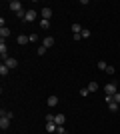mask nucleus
<instances>
[{"label": "nucleus", "instance_id": "obj_1", "mask_svg": "<svg viewBox=\"0 0 120 134\" xmlns=\"http://www.w3.org/2000/svg\"><path fill=\"white\" fill-rule=\"evenodd\" d=\"M118 90H116V84L114 82H110V84H106L104 86V94H108V96H114Z\"/></svg>", "mask_w": 120, "mask_h": 134}, {"label": "nucleus", "instance_id": "obj_2", "mask_svg": "<svg viewBox=\"0 0 120 134\" xmlns=\"http://www.w3.org/2000/svg\"><path fill=\"white\" fill-rule=\"evenodd\" d=\"M34 20H36V10H26L24 22H34Z\"/></svg>", "mask_w": 120, "mask_h": 134}, {"label": "nucleus", "instance_id": "obj_3", "mask_svg": "<svg viewBox=\"0 0 120 134\" xmlns=\"http://www.w3.org/2000/svg\"><path fill=\"white\" fill-rule=\"evenodd\" d=\"M8 8H10V10H14V12H20V10H22V4H20L18 0H12L10 4H8Z\"/></svg>", "mask_w": 120, "mask_h": 134}, {"label": "nucleus", "instance_id": "obj_4", "mask_svg": "<svg viewBox=\"0 0 120 134\" xmlns=\"http://www.w3.org/2000/svg\"><path fill=\"white\" fill-rule=\"evenodd\" d=\"M0 56H2V62L8 58V48H6V44H4V40L0 42Z\"/></svg>", "mask_w": 120, "mask_h": 134}, {"label": "nucleus", "instance_id": "obj_5", "mask_svg": "<svg viewBox=\"0 0 120 134\" xmlns=\"http://www.w3.org/2000/svg\"><path fill=\"white\" fill-rule=\"evenodd\" d=\"M40 14H42V18H44V20H50V16H52V8L44 6V8L40 10Z\"/></svg>", "mask_w": 120, "mask_h": 134}, {"label": "nucleus", "instance_id": "obj_6", "mask_svg": "<svg viewBox=\"0 0 120 134\" xmlns=\"http://www.w3.org/2000/svg\"><path fill=\"white\" fill-rule=\"evenodd\" d=\"M4 64L12 70V68H16V66H18V60H16V58H10V56H8V58L4 60Z\"/></svg>", "mask_w": 120, "mask_h": 134}, {"label": "nucleus", "instance_id": "obj_7", "mask_svg": "<svg viewBox=\"0 0 120 134\" xmlns=\"http://www.w3.org/2000/svg\"><path fill=\"white\" fill-rule=\"evenodd\" d=\"M64 120H66L64 114H56V116H54V124H56V126H64Z\"/></svg>", "mask_w": 120, "mask_h": 134}, {"label": "nucleus", "instance_id": "obj_8", "mask_svg": "<svg viewBox=\"0 0 120 134\" xmlns=\"http://www.w3.org/2000/svg\"><path fill=\"white\" fill-rule=\"evenodd\" d=\"M42 46H44V48H50V46H54V38H52V36H46V38L42 40Z\"/></svg>", "mask_w": 120, "mask_h": 134}, {"label": "nucleus", "instance_id": "obj_9", "mask_svg": "<svg viewBox=\"0 0 120 134\" xmlns=\"http://www.w3.org/2000/svg\"><path fill=\"white\" fill-rule=\"evenodd\" d=\"M10 36V28H6V26H2L0 28V40H4V38H8Z\"/></svg>", "mask_w": 120, "mask_h": 134}, {"label": "nucleus", "instance_id": "obj_10", "mask_svg": "<svg viewBox=\"0 0 120 134\" xmlns=\"http://www.w3.org/2000/svg\"><path fill=\"white\" fill-rule=\"evenodd\" d=\"M8 126H10V118L2 116V118H0V128H2V130H6Z\"/></svg>", "mask_w": 120, "mask_h": 134}, {"label": "nucleus", "instance_id": "obj_11", "mask_svg": "<svg viewBox=\"0 0 120 134\" xmlns=\"http://www.w3.org/2000/svg\"><path fill=\"white\" fill-rule=\"evenodd\" d=\"M46 104H48V106H56V104H58V96H54V94H52V96H48V100H46Z\"/></svg>", "mask_w": 120, "mask_h": 134}, {"label": "nucleus", "instance_id": "obj_12", "mask_svg": "<svg viewBox=\"0 0 120 134\" xmlns=\"http://www.w3.org/2000/svg\"><path fill=\"white\" fill-rule=\"evenodd\" d=\"M16 42L20 46H24V44H28V42H30V38H28V36H24V34H20V36L16 38Z\"/></svg>", "mask_w": 120, "mask_h": 134}, {"label": "nucleus", "instance_id": "obj_13", "mask_svg": "<svg viewBox=\"0 0 120 134\" xmlns=\"http://www.w3.org/2000/svg\"><path fill=\"white\" fill-rule=\"evenodd\" d=\"M56 128H58V126H56V124H54V122H46V132L54 134V132H56Z\"/></svg>", "mask_w": 120, "mask_h": 134}, {"label": "nucleus", "instance_id": "obj_14", "mask_svg": "<svg viewBox=\"0 0 120 134\" xmlns=\"http://www.w3.org/2000/svg\"><path fill=\"white\" fill-rule=\"evenodd\" d=\"M8 72H10V68L6 66L4 62H2V64H0V76H6V74H8Z\"/></svg>", "mask_w": 120, "mask_h": 134}, {"label": "nucleus", "instance_id": "obj_15", "mask_svg": "<svg viewBox=\"0 0 120 134\" xmlns=\"http://www.w3.org/2000/svg\"><path fill=\"white\" fill-rule=\"evenodd\" d=\"M86 88L90 90V92H96V90H98V88H100V86H98V82H94V80H92V82H90V84H88V86H86Z\"/></svg>", "mask_w": 120, "mask_h": 134}, {"label": "nucleus", "instance_id": "obj_16", "mask_svg": "<svg viewBox=\"0 0 120 134\" xmlns=\"http://www.w3.org/2000/svg\"><path fill=\"white\" fill-rule=\"evenodd\" d=\"M80 32H82V26H80L78 22H74L72 24V34H80Z\"/></svg>", "mask_w": 120, "mask_h": 134}, {"label": "nucleus", "instance_id": "obj_17", "mask_svg": "<svg viewBox=\"0 0 120 134\" xmlns=\"http://www.w3.org/2000/svg\"><path fill=\"white\" fill-rule=\"evenodd\" d=\"M40 28L48 30V28H50V20H44V18H42V20H40Z\"/></svg>", "mask_w": 120, "mask_h": 134}, {"label": "nucleus", "instance_id": "obj_18", "mask_svg": "<svg viewBox=\"0 0 120 134\" xmlns=\"http://www.w3.org/2000/svg\"><path fill=\"white\" fill-rule=\"evenodd\" d=\"M80 36H82V38H88V36H90V30H88V28H82Z\"/></svg>", "mask_w": 120, "mask_h": 134}, {"label": "nucleus", "instance_id": "obj_19", "mask_svg": "<svg viewBox=\"0 0 120 134\" xmlns=\"http://www.w3.org/2000/svg\"><path fill=\"white\" fill-rule=\"evenodd\" d=\"M108 108H110V112H116V110H118V104H116V102H110Z\"/></svg>", "mask_w": 120, "mask_h": 134}, {"label": "nucleus", "instance_id": "obj_20", "mask_svg": "<svg viewBox=\"0 0 120 134\" xmlns=\"http://www.w3.org/2000/svg\"><path fill=\"white\" fill-rule=\"evenodd\" d=\"M98 68H100V70H106V68H108V64H106L104 60H100V62H98Z\"/></svg>", "mask_w": 120, "mask_h": 134}, {"label": "nucleus", "instance_id": "obj_21", "mask_svg": "<svg viewBox=\"0 0 120 134\" xmlns=\"http://www.w3.org/2000/svg\"><path fill=\"white\" fill-rule=\"evenodd\" d=\"M88 94H90V90H88V88H80V96H84V98H86Z\"/></svg>", "mask_w": 120, "mask_h": 134}, {"label": "nucleus", "instance_id": "obj_22", "mask_svg": "<svg viewBox=\"0 0 120 134\" xmlns=\"http://www.w3.org/2000/svg\"><path fill=\"white\" fill-rule=\"evenodd\" d=\"M116 72V68L114 66H110V64H108V68H106V74H114Z\"/></svg>", "mask_w": 120, "mask_h": 134}, {"label": "nucleus", "instance_id": "obj_23", "mask_svg": "<svg viewBox=\"0 0 120 134\" xmlns=\"http://www.w3.org/2000/svg\"><path fill=\"white\" fill-rule=\"evenodd\" d=\"M36 52L42 56V54H46V48H44V46H38V50H36Z\"/></svg>", "mask_w": 120, "mask_h": 134}, {"label": "nucleus", "instance_id": "obj_24", "mask_svg": "<svg viewBox=\"0 0 120 134\" xmlns=\"http://www.w3.org/2000/svg\"><path fill=\"white\" fill-rule=\"evenodd\" d=\"M112 98H114V102H116V104H120V92H116V94L112 96Z\"/></svg>", "mask_w": 120, "mask_h": 134}, {"label": "nucleus", "instance_id": "obj_25", "mask_svg": "<svg viewBox=\"0 0 120 134\" xmlns=\"http://www.w3.org/2000/svg\"><path fill=\"white\" fill-rule=\"evenodd\" d=\"M64 132H66V130H64V126H58V128H56V134H64Z\"/></svg>", "mask_w": 120, "mask_h": 134}, {"label": "nucleus", "instance_id": "obj_26", "mask_svg": "<svg viewBox=\"0 0 120 134\" xmlns=\"http://www.w3.org/2000/svg\"><path fill=\"white\" fill-rule=\"evenodd\" d=\"M28 38H30V42H36V40H38V36H36V34H30Z\"/></svg>", "mask_w": 120, "mask_h": 134}, {"label": "nucleus", "instance_id": "obj_27", "mask_svg": "<svg viewBox=\"0 0 120 134\" xmlns=\"http://www.w3.org/2000/svg\"><path fill=\"white\" fill-rule=\"evenodd\" d=\"M64 134H68V132H64Z\"/></svg>", "mask_w": 120, "mask_h": 134}]
</instances>
